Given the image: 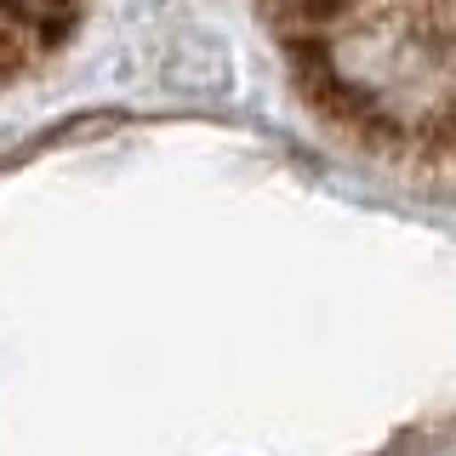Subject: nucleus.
Returning a JSON list of instances; mask_svg holds the SVG:
<instances>
[{
    "label": "nucleus",
    "instance_id": "1",
    "mask_svg": "<svg viewBox=\"0 0 456 456\" xmlns=\"http://www.w3.org/2000/svg\"><path fill=\"white\" fill-rule=\"evenodd\" d=\"M0 18L40 46V40L69 35V23L80 18V0H0Z\"/></svg>",
    "mask_w": 456,
    "mask_h": 456
},
{
    "label": "nucleus",
    "instance_id": "3",
    "mask_svg": "<svg viewBox=\"0 0 456 456\" xmlns=\"http://www.w3.org/2000/svg\"><path fill=\"white\" fill-rule=\"evenodd\" d=\"M35 57V40L23 35V28H12L6 18H0V80H12V75H23V63Z\"/></svg>",
    "mask_w": 456,
    "mask_h": 456
},
{
    "label": "nucleus",
    "instance_id": "2",
    "mask_svg": "<svg viewBox=\"0 0 456 456\" xmlns=\"http://www.w3.org/2000/svg\"><path fill=\"white\" fill-rule=\"evenodd\" d=\"M263 6V18L280 28L285 40H308L320 35L325 23H337L342 12H348V0H256Z\"/></svg>",
    "mask_w": 456,
    "mask_h": 456
}]
</instances>
